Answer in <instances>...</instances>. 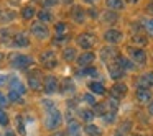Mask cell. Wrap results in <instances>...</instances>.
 <instances>
[{
    "instance_id": "obj_18",
    "label": "cell",
    "mask_w": 153,
    "mask_h": 136,
    "mask_svg": "<svg viewBox=\"0 0 153 136\" xmlns=\"http://www.w3.org/2000/svg\"><path fill=\"white\" fill-rule=\"evenodd\" d=\"M71 17H73V20H74V21H77V23H82L84 18H86V15H84V10H82L81 7H73Z\"/></svg>"
},
{
    "instance_id": "obj_7",
    "label": "cell",
    "mask_w": 153,
    "mask_h": 136,
    "mask_svg": "<svg viewBox=\"0 0 153 136\" xmlns=\"http://www.w3.org/2000/svg\"><path fill=\"white\" fill-rule=\"evenodd\" d=\"M122 38H123V33L119 30H107L105 33H104V40L110 44H115V43H119V41H122Z\"/></svg>"
},
{
    "instance_id": "obj_35",
    "label": "cell",
    "mask_w": 153,
    "mask_h": 136,
    "mask_svg": "<svg viewBox=\"0 0 153 136\" xmlns=\"http://www.w3.org/2000/svg\"><path fill=\"white\" fill-rule=\"evenodd\" d=\"M8 100L20 103L22 102V95H20V93H17V92H13V90H10V92H8Z\"/></svg>"
},
{
    "instance_id": "obj_33",
    "label": "cell",
    "mask_w": 153,
    "mask_h": 136,
    "mask_svg": "<svg viewBox=\"0 0 153 136\" xmlns=\"http://www.w3.org/2000/svg\"><path fill=\"white\" fill-rule=\"evenodd\" d=\"M17 128H18V133H20V135H25V133H27V128H25V123H23V116L22 115L17 116Z\"/></svg>"
},
{
    "instance_id": "obj_14",
    "label": "cell",
    "mask_w": 153,
    "mask_h": 136,
    "mask_svg": "<svg viewBox=\"0 0 153 136\" xmlns=\"http://www.w3.org/2000/svg\"><path fill=\"white\" fill-rule=\"evenodd\" d=\"M150 85H153V72H146V74H143V76H140V79H138V87L148 89Z\"/></svg>"
},
{
    "instance_id": "obj_16",
    "label": "cell",
    "mask_w": 153,
    "mask_h": 136,
    "mask_svg": "<svg viewBox=\"0 0 153 136\" xmlns=\"http://www.w3.org/2000/svg\"><path fill=\"white\" fill-rule=\"evenodd\" d=\"M117 56H119V54H117V49H114V48H102V49H100V57H102L104 61L115 59Z\"/></svg>"
},
{
    "instance_id": "obj_36",
    "label": "cell",
    "mask_w": 153,
    "mask_h": 136,
    "mask_svg": "<svg viewBox=\"0 0 153 136\" xmlns=\"http://www.w3.org/2000/svg\"><path fill=\"white\" fill-rule=\"evenodd\" d=\"M54 30H56V33L58 35H63V33H66L68 31V26H66V23H56V26H54Z\"/></svg>"
},
{
    "instance_id": "obj_17",
    "label": "cell",
    "mask_w": 153,
    "mask_h": 136,
    "mask_svg": "<svg viewBox=\"0 0 153 136\" xmlns=\"http://www.w3.org/2000/svg\"><path fill=\"white\" fill-rule=\"evenodd\" d=\"M127 93V85L125 84H115V85L112 87V97H115V99H120V97H123Z\"/></svg>"
},
{
    "instance_id": "obj_31",
    "label": "cell",
    "mask_w": 153,
    "mask_h": 136,
    "mask_svg": "<svg viewBox=\"0 0 153 136\" xmlns=\"http://www.w3.org/2000/svg\"><path fill=\"white\" fill-rule=\"evenodd\" d=\"M117 13L115 12H107V13H104V21H107V23H115L117 21Z\"/></svg>"
},
{
    "instance_id": "obj_2",
    "label": "cell",
    "mask_w": 153,
    "mask_h": 136,
    "mask_svg": "<svg viewBox=\"0 0 153 136\" xmlns=\"http://www.w3.org/2000/svg\"><path fill=\"white\" fill-rule=\"evenodd\" d=\"M61 121H63L61 112L54 108V110H50V112H48V116L45 118V126H46V129H50V131H54L56 128H59Z\"/></svg>"
},
{
    "instance_id": "obj_6",
    "label": "cell",
    "mask_w": 153,
    "mask_h": 136,
    "mask_svg": "<svg viewBox=\"0 0 153 136\" xmlns=\"http://www.w3.org/2000/svg\"><path fill=\"white\" fill-rule=\"evenodd\" d=\"M28 87L31 90H40L43 87V84H41V74L38 71H33V72L28 74Z\"/></svg>"
},
{
    "instance_id": "obj_54",
    "label": "cell",
    "mask_w": 153,
    "mask_h": 136,
    "mask_svg": "<svg viewBox=\"0 0 153 136\" xmlns=\"http://www.w3.org/2000/svg\"><path fill=\"white\" fill-rule=\"evenodd\" d=\"M127 2H137V0H127Z\"/></svg>"
},
{
    "instance_id": "obj_1",
    "label": "cell",
    "mask_w": 153,
    "mask_h": 136,
    "mask_svg": "<svg viewBox=\"0 0 153 136\" xmlns=\"http://www.w3.org/2000/svg\"><path fill=\"white\" fill-rule=\"evenodd\" d=\"M33 62H35L33 57L25 56V54H13L10 57V66L15 67V69H20V71H27Z\"/></svg>"
},
{
    "instance_id": "obj_40",
    "label": "cell",
    "mask_w": 153,
    "mask_h": 136,
    "mask_svg": "<svg viewBox=\"0 0 153 136\" xmlns=\"http://www.w3.org/2000/svg\"><path fill=\"white\" fill-rule=\"evenodd\" d=\"M133 43H137V44H146V40L143 36H140V35H135V36H133Z\"/></svg>"
},
{
    "instance_id": "obj_24",
    "label": "cell",
    "mask_w": 153,
    "mask_h": 136,
    "mask_svg": "<svg viewBox=\"0 0 153 136\" xmlns=\"http://www.w3.org/2000/svg\"><path fill=\"white\" fill-rule=\"evenodd\" d=\"M79 115H81V118L84 120V121H92V118L96 116V113L92 112V110H89V108H86V110H81L79 112Z\"/></svg>"
},
{
    "instance_id": "obj_5",
    "label": "cell",
    "mask_w": 153,
    "mask_h": 136,
    "mask_svg": "<svg viewBox=\"0 0 153 136\" xmlns=\"http://www.w3.org/2000/svg\"><path fill=\"white\" fill-rule=\"evenodd\" d=\"M58 87H59V84H58V79H56L54 76L45 77V80H43V89H45V92H46L48 95L58 92Z\"/></svg>"
},
{
    "instance_id": "obj_39",
    "label": "cell",
    "mask_w": 153,
    "mask_h": 136,
    "mask_svg": "<svg viewBox=\"0 0 153 136\" xmlns=\"http://www.w3.org/2000/svg\"><path fill=\"white\" fill-rule=\"evenodd\" d=\"M41 103H43V107L45 108H48V112H50V110H54V102H50V100H41Z\"/></svg>"
},
{
    "instance_id": "obj_29",
    "label": "cell",
    "mask_w": 153,
    "mask_h": 136,
    "mask_svg": "<svg viewBox=\"0 0 153 136\" xmlns=\"http://www.w3.org/2000/svg\"><path fill=\"white\" fill-rule=\"evenodd\" d=\"M54 59V51H51V49H46L45 53H41V56H40V61L41 62H48V61H53Z\"/></svg>"
},
{
    "instance_id": "obj_9",
    "label": "cell",
    "mask_w": 153,
    "mask_h": 136,
    "mask_svg": "<svg viewBox=\"0 0 153 136\" xmlns=\"http://www.w3.org/2000/svg\"><path fill=\"white\" fill-rule=\"evenodd\" d=\"M94 59H96V54L91 53V51H86V53H82L77 57V66L79 67H89L91 64L94 62Z\"/></svg>"
},
{
    "instance_id": "obj_25",
    "label": "cell",
    "mask_w": 153,
    "mask_h": 136,
    "mask_svg": "<svg viewBox=\"0 0 153 136\" xmlns=\"http://www.w3.org/2000/svg\"><path fill=\"white\" fill-rule=\"evenodd\" d=\"M77 76H92V77H97L99 76V72H97V69L96 67H84L82 71H79V72H77Z\"/></svg>"
},
{
    "instance_id": "obj_12",
    "label": "cell",
    "mask_w": 153,
    "mask_h": 136,
    "mask_svg": "<svg viewBox=\"0 0 153 136\" xmlns=\"http://www.w3.org/2000/svg\"><path fill=\"white\" fill-rule=\"evenodd\" d=\"M137 100L140 103H148L152 100V92L148 89H143V87H138L137 89Z\"/></svg>"
},
{
    "instance_id": "obj_51",
    "label": "cell",
    "mask_w": 153,
    "mask_h": 136,
    "mask_svg": "<svg viewBox=\"0 0 153 136\" xmlns=\"http://www.w3.org/2000/svg\"><path fill=\"white\" fill-rule=\"evenodd\" d=\"M115 136H123V135H122V133H120V131H119V133H117V135H115Z\"/></svg>"
},
{
    "instance_id": "obj_37",
    "label": "cell",
    "mask_w": 153,
    "mask_h": 136,
    "mask_svg": "<svg viewBox=\"0 0 153 136\" xmlns=\"http://www.w3.org/2000/svg\"><path fill=\"white\" fill-rule=\"evenodd\" d=\"M82 100H84V102H86V103H89V105H96V99H94V95H91V93H84V95H82Z\"/></svg>"
},
{
    "instance_id": "obj_41",
    "label": "cell",
    "mask_w": 153,
    "mask_h": 136,
    "mask_svg": "<svg viewBox=\"0 0 153 136\" xmlns=\"http://www.w3.org/2000/svg\"><path fill=\"white\" fill-rule=\"evenodd\" d=\"M7 105H8V99L0 92V108H2V107H7Z\"/></svg>"
},
{
    "instance_id": "obj_21",
    "label": "cell",
    "mask_w": 153,
    "mask_h": 136,
    "mask_svg": "<svg viewBox=\"0 0 153 136\" xmlns=\"http://www.w3.org/2000/svg\"><path fill=\"white\" fill-rule=\"evenodd\" d=\"M105 5L110 10H122V8L125 7L123 0H105Z\"/></svg>"
},
{
    "instance_id": "obj_43",
    "label": "cell",
    "mask_w": 153,
    "mask_h": 136,
    "mask_svg": "<svg viewBox=\"0 0 153 136\" xmlns=\"http://www.w3.org/2000/svg\"><path fill=\"white\" fill-rule=\"evenodd\" d=\"M58 66V62H56V59H53V61H48V62H45V67H56Z\"/></svg>"
},
{
    "instance_id": "obj_38",
    "label": "cell",
    "mask_w": 153,
    "mask_h": 136,
    "mask_svg": "<svg viewBox=\"0 0 153 136\" xmlns=\"http://www.w3.org/2000/svg\"><path fill=\"white\" fill-rule=\"evenodd\" d=\"M114 116H115V112H109V113H104V116H102V118L105 120L107 123H114V120H115Z\"/></svg>"
},
{
    "instance_id": "obj_42",
    "label": "cell",
    "mask_w": 153,
    "mask_h": 136,
    "mask_svg": "<svg viewBox=\"0 0 153 136\" xmlns=\"http://www.w3.org/2000/svg\"><path fill=\"white\" fill-rule=\"evenodd\" d=\"M56 4H58V0H43L45 7H54Z\"/></svg>"
},
{
    "instance_id": "obj_45",
    "label": "cell",
    "mask_w": 153,
    "mask_h": 136,
    "mask_svg": "<svg viewBox=\"0 0 153 136\" xmlns=\"http://www.w3.org/2000/svg\"><path fill=\"white\" fill-rule=\"evenodd\" d=\"M5 80H7V79H5V76H4V74H0V85H4Z\"/></svg>"
},
{
    "instance_id": "obj_47",
    "label": "cell",
    "mask_w": 153,
    "mask_h": 136,
    "mask_svg": "<svg viewBox=\"0 0 153 136\" xmlns=\"http://www.w3.org/2000/svg\"><path fill=\"white\" fill-rule=\"evenodd\" d=\"M146 10H148V12H150V13H153V4H150V5H148V7H146Z\"/></svg>"
},
{
    "instance_id": "obj_13",
    "label": "cell",
    "mask_w": 153,
    "mask_h": 136,
    "mask_svg": "<svg viewBox=\"0 0 153 136\" xmlns=\"http://www.w3.org/2000/svg\"><path fill=\"white\" fill-rule=\"evenodd\" d=\"M107 69H109V74H110L112 79L119 80V79H122V77H123V71L120 69L115 62H109V64H107Z\"/></svg>"
},
{
    "instance_id": "obj_30",
    "label": "cell",
    "mask_w": 153,
    "mask_h": 136,
    "mask_svg": "<svg viewBox=\"0 0 153 136\" xmlns=\"http://www.w3.org/2000/svg\"><path fill=\"white\" fill-rule=\"evenodd\" d=\"M38 18H40L41 23H48V21L53 20V15H51L50 12H46V10H41V12H38Z\"/></svg>"
},
{
    "instance_id": "obj_27",
    "label": "cell",
    "mask_w": 153,
    "mask_h": 136,
    "mask_svg": "<svg viewBox=\"0 0 153 136\" xmlns=\"http://www.w3.org/2000/svg\"><path fill=\"white\" fill-rule=\"evenodd\" d=\"M74 90H76V87H74V82L71 79H64L63 80V90H61V92H74Z\"/></svg>"
},
{
    "instance_id": "obj_50",
    "label": "cell",
    "mask_w": 153,
    "mask_h": 136,
    "mask_svg": "<svg viewBox=\"0 0 153 136\" xmlns=\"http://www.w3.org/2000/svg\"><path fill=\"white\" fill-rule=\"evenodd\" d=\"M53 136H64L63 133H58V135H53Z\"/></svg>"
},
{
    "instance_id": "obj_4",
    "label": "cell",
    "mask_w": 153,
    "mask_h": 136,
    "mask_svg": "<svg viewBox=\"0 0 153 136\" xmlns=\"http://www.w3.org/2000/svg\"><path fill=\"white\" fill-rule=\"evenodd\" d=\"M31 35L35 38H40V40H46L48 35H50V30L46 28L45 23H33L31 25Z\"/></svg>"
},
{
    "instance_id": "obj_20",
    "label": "cell",
    "mask_w": 153,
    "mask_h": 136,
    "mask_svg": "<svg viewBox=\"0 0 153 136\" xmlns=\"http://www.w3.org/2000/svg\"><path fill=\"white\" fill-rule=\"evenodd\" d=\"M81 133V125L77 121H69L68 125V135L69 136H79Z\"/></svg>"
},
{
    "instance_id": "obj_28",
    "label": "cell",
    "mask_w": 153,
    "mask_h": 136,
    "mask_svg": "<svg viewBox=\"0 0 153 136\" xmlns=\"http://www.w3.org/2000/svg\"><path fill=\"white\" fill-rule=\"evenodd\" d=\"M15 18L13 12H8V10H0V21H12Z\"/></svg>"
},
{
    "instance_id": "obj_32",
    "label": "cell",
    "mask_w": 153,
    "mask_h": 136,
    "mask_svg": "<svg viewBox=\"0 0 153 136\" xmlns=\"http://www.w3.org/2000/svg\"><path fill=\"white\" fill-rule=\"evenodd\" d=\"M143 26H145L146 33H148L150 36H153V18H146V20H143Z\"/></svg>"
},
{
    "instance_id": "obj_34",
    "label": "cell",
    "mask_w": 153,
    "mask_h": 136,
    "mask_svg": "<svg viewBox=\"0 0 153 136\" xmlns=\"http://www.w3.org/2000/svg\"><path fill=\"white\" fill-rule=\"evenodd\" d=\"M0 125H2V126H7L8 125V115L5 113L4 108H0Z\"/></svg>"
},
{
    "instance_id": "obj_53",
    "label": "cell",
    "mask_w": 153,
    "mask_h": 136,
    "mask_svg": "<svg viewBox=\"0 0 153 136\" xmlns=\"http://www.w3.org/2000/svg\"><path fill=\"white\" fill-rule=\"evenodd\" d=\"M64 2H66V4H71V0H64Z\"/></svg>"
},
{
    "instance_id": "obj_10",
    "label": "cell",
    "mask_w": 153,
    "mask_h": 136,
    "mask_svg": "<svg viewBox=\"0 0 153 136\" xmlns=\"http://www.w3.org/2000/svg\"><path fill=\"white\" fill-rule=\"evenodd\" d=\"M115 64L123 71V72H125V71H133V69H135L133 61L128 59V57H125V56H117L115 57Z\"/></svg>"
},
{
    "instance_id": "obj_3",
    "label": "cell",
    "mask_w": 153,
    "mask_h": 136,
    "mask_svg": "<svg viewBox=\"0 0 153 136\" xmlns=\"http://www.w3.org/2000/svg\"><path fill=\"white\" fill-rule=\"evenodd\" d=\"M128 51V56L132 57L133 64H145L146 62V53L142 49V48H133V46H128L127 48Z\"/></svg>"
},
{
    "instance_id": "obj_19",
    "label": "cell",
    "mask_w": 153,
    "mask_h": 136,
    "mask_svg": "<svg viewBox=\"0 0 153 136\" xmlns=\"http://www.w3.org/2000/svg\"><path fill=\"white\" fill-rule=\"evenodd\" d=\"M87 87H89L91 92L97 93V95H102V93L105 92V87H104V84H100V82H89Z\"/></svg>"
},
{
    "instance_id": "obj_23",
    "label": "cell",
    "mask_w": 153,
    "mask_h": 136,
    "mask_svg": "<svg viewBox=\"0 0 153 136\" xmlns=\"http://www.w3.org/2000/svg\"><path fill=\"white\" fill-rule=\"evenodd\" d=\"M63 57H64V61H68V62L74 61L76 59V49H74V48H66V49L63 51Z\"/></svg>"
},
{
    "instance_id": "obj_44",
    "label": "cell",
    "mask_w": 153,
    "mask_h": 136,
    "mask_svg": "<svg viewBox=\"0 0 153 136\" xmlns=\"http://www.w3.org/2000/svg\"><path fill=\"white\" fill-rule=\"evenodd\" d=\"M89 15H91L92 18H97V10H94V8H91V10H89Z\"/></svg>"
},
{
    "instance_id": "obj_15",
    "label": "cell",
    "mask_w": 153,
    "mask_h": 136,
    "mask_svg": "<svg viewBox=\"0 0 153 136\" xmlns=\"http://www.w3.org/2000/svg\"><path fill=\"white\" fill-rule=\"evenodd\" d=\"M13 44H15V46H18V48H25V46H28V44H30V41H28L27 35L20 31V33H17L13 36Z\"/></svg>"
},
{
    "instance_id": "obj_8",
    "label": "cell",
    "mask_w": 153,
    "mask_h": 136,
    "mask_svg": "<svg viewBox=\"0 0 153 136\" xmlns=\"http://www.w3.org/2000/svg\"><path fill=\"white\" fill-rule=\"evenodd\" d=\"M76 41L82 49H91L92 44H94V36L89 35V33H82V35H79V36L76 38Z\"/></svg>"
},
{
    "instance_id": "obj_48",
    "label": "cell",
    "mask_w": 153,
    "mask_h": 136,
    "mask_svg": "<svg viewBox=\"0 0 153 136\" xmlns=\"http://www.w3.org/2000/svg\"><path fill=\"white\" fill-rule=\"evenodd\" d=\"M82 2H86V4H96L97 0H82Z\"/></svg>"
},
{
    "instance_id": "obj_11",
    "label": "cell",
    "mask_w": 153,
    "mask_h": 136,
    "mask_svg": "<svg viewBox=\"0 0 153 136\" xmlns=\"http://www.w3.org/2000/svg\"><path fill=\"white\" fill-rule=\"evenodd\" d=\"M10 90H13V92H17V93H20V95H23L27 90H25V85H23V82H22L18 77H15V76H12L10 77Z\"/></svg>"
},
{
    "instance_id": "obj_52",
    "label": "cell",
    "mask_w": 153,
    "mask_h": 136,
    "mask_svg": "<svg viewBox=\"0 0 153 136\" xmlns=\"http://www.w3.org/2000/svg\"><path fill=\"white\" fill-rule=\"evenodd\" d=\"M2 59H4V54H0V61H2Z\"/></svg>"
},
{
    "instance_id": "obj_22",
    "label": "cell",
    "mask_w": 153,
    "mask_h": 136,
    "mask_svg": "<svg viewBox=\"0 0 153 136\" xmlns=\"http://www.w3.org/2000/svg\"><path fill=\"white\" fill-rule=\"evenodd\" d=\"M84 129H86V133H87L89 136H102L100 128H99V126H96V125H91V123H89V125H87Z\"/></svg>"
},
{
    "instance_id": "obj_26",
    "label": "cell",
    "mask_w": 153,
    "mask_h": 136,
    "mask_svg": "<svg viewBox=\"0 0 153 136\" xmlns=\"http://www.w3.org/2000/svg\"><path fill=\"white\" fill-rule=\"evenodd\" d=\"M35 13H36V12H35V8L30 7V5H28V7H25L23 10H22V17H23V20H31V18L35 17Z\"/></svg>"
},
{
    "instance_id": "obj_49",
    "label": "cell",
    "mask_w": 153,
    "mask_h": 136,
    "mask_svg": "<svg viewBox=\"0 0 153 136\" xmlns=\"http://www.w3.org/2000/svg\"><path fill=\"white\" fill-rule=\"evenodd\" d=\"M7 136H17V135H15L13 131H7Z\"/></svg>"
},
{
    "instance_id": "obj_46",
    "label": "cell",
    "mask_w": 153,
    "mask_h": 136,
    "mask_svg": "<svg viewBox=\"0 0 153 136\" xmlns=\"http://www.w3.org/2000/svg\"><path fill=\"white\" fill-rule=\"evenodd\" d=\"M148 112H150V115H153V100L150 102V105H148Z\"/></svg>"
}]
</instances>
